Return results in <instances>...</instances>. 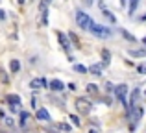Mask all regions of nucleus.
<instances>
[{"mask_svg":"<svg viewBox=\"0 0 146 133\" xmlns=\"http://www.w3.org/2000/svg\"><path fill=\"white\" fill-rule=\"evenodd\" d=\"M106 91H107V93H109V91H113V85H111V83H106Z\"/></svg>","mask_w":146,"mask_h":133,"instance_id":"obj_28","label":"nucleus"},{"mask_svg":"<svg viewBox=\"0 0 146 133\" xmlns=\"http://www.w3.org/2000/svg\"><path fill=\"white\" fill-rule=\"evenodd\" d=\"M120 33H122V35H124V37H126L128 41H131V43H135V37H133L131 33H128V32H126L124 28H120Z\"/></svg>","mask_w":146,"mask_h":133,"instance_id":"obj_22","label":"nucleus"},{"mask_svg":"<svg viewBox=\"0 0 146 133\" xmlns=\"http://www.w3.org/2000/svg\"><path fill=\"white\" fill-rule=\"evenodd\" d=\"M128 54L133 56V58H146V48H144V50H133V48H131Z\"/></svg>","mask_w":146,"mask_h":133,"instance_id":"obj_16","label":"nucleus"},{"mask_svg":"<svg viewBox=\"0 0 146 133\" xmlns=\"http://www.w3.org/2000/svg\"><path fill=\"white\" fill-rule=\"evenodd\" d=\"M83 4H85V6H91V4H93V0H83Z\"/></svg>","mask_w":146,"mask_h":133,"instance_id":"obj_30","label":"nucleus"},{"mask_svg":"<svg viewBox=\"0 0 146 133\" xmlns=\"http://www.w3.org/2000/svg\"><path fill=\"white\" fill-rule=\"evenodd\" d=\"M44 87H48V81L44 78H33L32 81H30V89H44Z\"/></svg>","mask_w":146,"mask_h":133,"instance_id":"obj_7","label":"nucleus"},{"mask_svg":"<svg viewBox=\"0 0 146 133\" xmlns=\"http://www.w3.org/2000/svg\"><path fill=\"white\" fill-rule=\"evenodd\" d=\"M28 118H30V113L28 111H21V115H19V124H21V128H26Z\"/></svg>","mask_w":146,"mask_h":133,"instance_id":"obj_14","label":"nucleus"},{"mask_svg":"<svg viewBox=\"0 0 146 133\" xmlns=\"http://www.w3.org/2000/svg\"><path fill=\"white\" fill-rule=\"evenodd\" d=\"M87 93H91V94H98V87L94 85V83H89V85H87Z\"/></svg>","mask_w":146,"mask_h":133,"instance_id":"obj_23","label":"nucleus"},{"mask_svg":"<svg viewBox=\"0 0 146 133\" xmlns=\"http://www.w3.org/2000/svg\"><path fill=\"white\" fill-rule=\"evenodd\" d=\"M74 70L80 72V74H85V72H89V68L83 67V65H80V63H74Z\"/></svg>","mask_w":146,"mask_h":133,"instance_id":"obj_20","label":"nucleus"},{"mask_svg":"<svg viewBox=\"0 0 146 133\" xmlns=\"http://www.w3.org/2000/svg\"><path fill=\"white\" fill-rule=\"evenodd\" d=\"M59 130H61L59 126H48L46 128V133H59Z\"/></svg>","mask_w":146,"mask_h":133,"instance_id":"obj_25","label":"nucleus"},{"mask_svg":"<svg viewBox=\"0 0 146 133\" xmlns=\"http://www.w3.org/2000/svg\"><path fill=\"white\" fill-rule=\"evenodd\" d=\"M59 128H61L63 131H67V133H68V131H72V128L68 126V124H59Z\"/></svg>","mask_w":146,"mask_h":133,"instance_id":"obj_26","label":"nucleus"},{"mask_svg":"<svg viewBox=\"0 0 146 133\" xmlns=\"http://www.w3.org/2000/svg\"><path fill=\"white\" fill-rule=\"evenodd\" d=\"M68 89H70V91H76V83H68Z\"/></svg>","mask_w":146,"mask_h":133,"instance_id":"obj_29","label":"nucleus"},{"mask_svg":"<svg viewBox=\"0 0 146 133\" xmlns=\"http://www.w3.org/2000/svg\"><path fill=\"white\" fill-rule=\"evenodd\" d=\"M4 122H6L7 128H13V126H15V120L11 118V116H4Z\"/></svg>","mask_w":146,"mask_h":133,"instance_id":"obj_24","label":"nucleus"},{"mask_svg":"<svg viewBox=\"0 0 146 133\" xmlns=\"http://www.w3.org/2000/svg\"><path fill=\"white\" fill-rule=\"evenodd\" d=\"M48 87L54 93H61V91L65 89V83L61 81V79H52V81H48Z\"/></svg>","mask_w":146,"mask_h":133,"instance_id":"obj_9","label":"nucleus"},{"mask_svg":"<svg viewBox=\"0 0 146 133\" xmlns=\"http://www.w3.org/2000/svg\"><path fill=\"white\" fill-rule=\"evenodd\" d=\"M57 41H59L61 48H63V50H65V52L68 54V58H70V48H72V44H70V41H68V37L65 35V33L57 32Z\"/></svg>","mask_w":146,"mask_h":133,"instance_id":"obj_6","label":"nucleus"},{"mask_svg":"<svg viewBox=\"0 0 146 133\" xmlns=\"http://www.w3.org/2000/svg\"><path fill=\"white\" fill-rule=\"evenodd\" d=\"M9 70L11 72H19L21 70V61H19V59H13V61L9 63Z\"/></svg>","mask_w":146,"mask_h":133,"instance_id":"obj_17","label":"nucleus"},{"mask_svg":"<svg viewBox=\"0 0 146 133\" xmlns=\"http://www.w3.org/2000/svg\"><path fill=\"white\" fill-rule=\"evenodd\" d=\"M100 9H102V15H104V17H106V19H107L109 22H113V24L117 22V17H115V15L111 13V11H107L106 7H104V4H100Z\"/></svg>","mask_w":146,"mask_h":133,"instance_id":"obj_13","label":"nucleus"},{"mask_svg":"<svg viewBox=\"0 0 146 133\" xmlns=\"http://www.w3.org/2000/svg\"><path fill=\"white\" fill-rule=\"evenodd\" d=\"M89 32L93 33L94 37H98V39H109V37L113 35V30L107 28V26H104V24H98V22H93V26L89 28Z\"/></svg>","mask_w":146,"mask_h":133,"instance_id":"obj_1","label":"nucleus"},{"mask_svg":"<svg viewBox=\"0 0 146 133\" xmlns=\"http://www.w3.org/2000/svg\"><path fill=\"white\" fill-rule=\"evenodd\" d=\"M131 118H133V122H131V131H135L137 130V126H139V122H141V118H143V107L141 105H135V107L131 109Z\"/></svg>","mask_w":146,"mask_h":133,"instance_id":"obj_5","label":"nucleus"},{"mask_svg":"<svg viewBox=\"0 0 146 133\" xmlns=\"http://www.w3.org/2000/svg\"><path fill=\"white\" fill-rule=\"evenodd\" d=\"M139 2H141V0H129V15L135 13V9L139 7Z\"/></svg>","mask_w":146,"mask_h":133,"instance_id":"obj_19","label":"nucleus"},{"mask_svg":"<svg viewBox=\"0 0 146 133\" xmlns=\"http://www.w3.org/2000/svg\"><path fill=\"white\" fill-rule=\"evenodd\" d=\"M102 65L104 67H109V63H111V54H109V50H102Z\"/></svg>","mask_w":146,"mask_h":133,"instance_id":"obj_15","label":"nucleus"},{"mask_svg":"<svg viewBox=\"0 0 146 133\" xmlns=\"http://www.w3.org/2000/svg\"><path fill=\"white\" fill-rule=\"evenodd\" d=\"M68 118H70V122L74 124L76 128H80V126H82V122H80V116H78V115H74V113H72V115L68 116Z\"/></svg>","mask_w":146,"mask_h":133,"instance_id":"obj_21","label":"nucleus"},{"mask_svg":"<svg viewBox=\"0 0 146 133\" xmlns=\"http://www.w3.org/2000/svg\"><path fill=\"white\" fill-rule=\"evenodd\" d=\"M139 72H143V74H146V67H139Z\"/></svg>","mask_w":146,"mask_h":133,"instance_id":"obj_31","label":"nucleus"},{"mask_svg":"<svg viewBox=\"0 0 146 133\" xmlns=\"http://www.w3.org/2000/svg\"><path fill=\"white\" fill-rule=\"evenodd\" d=\"M35 116H37V120H41V122H50V113H48V111H46L44 107L37 109Z\"/></svg>","mask_w":146,"mask_h":133,"instance_id":"obj_10","label":"nucleus"},{"mask_svg":"<svg viewBox=\"0 0 146 133\" xmlns=\"http://www.w3.org/2000/svg\"><path fill=\"white\" fill-rule=\"evenodd\" d=\"M104 68H106V67H104L102 63H94V65L89 67V74L98 76V78H100V76H104Z\"/></svg>","mask_w":146,"mask_h":133,"instance_id":"obj_8","label":"nucleus"},{"mask_svg":"<svg viewBox=\"0 0 146 133\" xmlns=\"http://www.w3.org/2000/svg\"><path fill=\"white\" fill-rule=\"evenodd\" d=\"M6 102L9 104V107H15V105H21V96L19 94H7Z\"/></svg>","mask_w":146,"mask_h":133,"instance_id":"obj_12","label":"nucleus"},{"mask_svg":"<svg viewBox=\"0 0 146 133\" xmlns=\"http://www.w3.org/2000/svg\"><path fill=\"white\" fill-rule=\"evenodd\" d=\"M93 19H91V15H87L85 11H82V9H78L76 11V24L80 26L82 30H87L89 32V28L93 26Z\"/></svg>","mask_w":146,"mask_h":133,"instance_id":"obj_2","label":"nucleus"},{"mask_svg":"<svg viewBox=\"0 0 146 133\" xmlns=\"http://www.w3.org/2000/svg\"><path fill=\"white\" fill-rule=\"evenodd\" d=\"M26 2V0H19V4H24Z\"/></svg>","mask_w":146,"mask_h":133,"instance_id":"obj_35","label":"nucleus"},{"mask_svg":"<svg viewBox=\"0 0 146 133\" xmlns=\"http://www.w3.org/2000/svg\"><path fill=\"white\" fill-rule=\"evenodd\" d=\"M52 4V0H41L39 4V13H43V11H48V6Z\"/></svg>","mask_w":146,"mask_h":133,"instance_id":"obj_18","label":"nucleus"},{"mask_svg":"<svg viewBox=\"0 0 146 133\" xmlns=\"http://www.w3.org/2000/svg\"><path fill=\"white\" fill-rule=\"evenodd\" d=\"M4 19H6V11L0 9V21H4Z\"/></svg>","mask_w":146,"mask_h":133,"instance_id":"obj_27","label":"nucleus"},{"mask_svg":"<svg viewBox=\"0 0 146 133\" xmlns=\"http://www.w3.org/2000/svg\"><path fill=\"white\" fill-rule=\"evenodd\" d=\"M4 116H6V115H4V111H2V109H0V118H4Z\"/></svg>","mask_w":146,"mask_h":133,"instance_id":"obj_32","label":"nucleus"},{"mask_svg":"<svg viewBox=\"0 0 146 133\" xmlns=\"http://www.w3.org/2000/svg\"><path fill=\"white\" fill-rule=\"evenodd\" d=\"M143 44H144V48H146V37H144V39H143Z\"/></svg>","mask_w":146,"mask_h":133,"instance_id":"obj_33","label":"nucleus"},{"mask_svg":"<svg viewBox=\"0 0 146 133\" xmlns=\"http://www.w3.org/2000/svg\"><path fill=\"white\" fill-rule=\"evenodd\" d=\"M89 133H98V131H94V130H91V131H89Z\"/></svg>","mask_w":146,"mask_h":133,"instance_id":"obj_36","label":"nucleus"},{"mask_svg":"<svg viewBox=\"0 0 146 133\" xmlns=\"http://www.w3.org/2000/svg\"><path fill=\"white\" fill-rule=\"evenodd\" d=\"M120 4H122V6H126V0H120Z\"/></svg>","mask_w":146,"mask_h":133,"instance_id":"obj_34","label":"nucleus"},{"mask_svg":"<svg viewBox=\"0 0 146 133\" xmlns=\"http://www.w3.org/2000/svg\"><path fill=\"white\" fill-rule=\"evenodd\" d=\"M126 94H128V85H126V83H120V85L115 87V96L118 98V102H120L126 107V111L129 113V104H128V100H126Z\"/></svg>","mask_w":146,"mask_h":133,"instance_id":"obj_3","label":"nucleus"},{"mask_svg":"<svg viewBox=\"0 0 146 133\" xmlns=\"http://www.w3.org/2000/svg\"><path fill=\"white\" fill-rule=\"evenodd\" d=\"M139 96H141V89H133L131 96H129V109H133L139 104Z\"/></svg>","mask_w":146,"mask_h":133,"instance_id":"obj_11","label":"nucleus"},{"mask_svg":"<svg viewBox=\"0 0 146 133\" xmlns=\"http://www.w3.org/2000/svg\"><path fill=\"white\" fill-rule=\"evenodd\" d=\"M91 107H93V104H91L87 98H78V100H76V109H78V113H82V115H89Z\"/></svg>","mask_w":146,"mask_h":133,"instance_id":"obj_4","label":"nucleus"}]
</instances>
